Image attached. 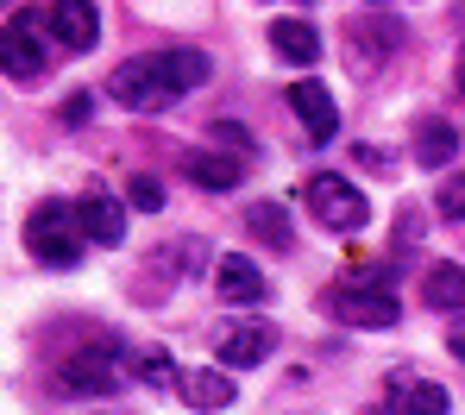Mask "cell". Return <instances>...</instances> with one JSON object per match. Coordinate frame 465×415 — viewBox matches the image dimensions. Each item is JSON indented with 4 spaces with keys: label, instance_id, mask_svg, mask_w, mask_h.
<instances>
[{
    "label": "cell",
    "instance_id": "cell-1",
    "mask_svg": "<svg viewBox=\"0 0 465 415\" xmlns=\"http://www.w3.org/2000/svg\"><path fill=\"white\" fill-rule=\"evenodd\" d=\"M25 252H32L45 271H70V264H82L76 208H64V202H38L32 221H25Z\"/></svg>",
    "mask_w": 465,
    "mask_h": 415
},
{
    "label": "cell",
    "instance_id": "cell-2",
    "mask_svg": "<svg viewBox=\"0 0 465 415\" xmlns=\"http://www.w3.org/2000/svg\"><path fill=\"white\" fill-rule=\"evenodd\" d=\"M302 202L314 208V221H321V227H333V233H359V227L371 221V202H365V195H359L346 176H333V170L309 176Z\"/></svg>",
    "mask_w": 465,
    "mask_h": 415
},
{
    "label": "cell",
    "instance_id": "cell-3",
    "mask_svg": "<svg viewBox=\"0 0 465 415\" xmlns=\"http://www.w3.org/2000/svg\"><path fill=\"white\" fill-rule=\"evenodd\" d=\"M321 309L340 328H396L402 321V309H396V296H390L384 283H340V290H327Z\"/></svg>",
    "mask_w": 465,
    "mask_h": 415
},
{
    "label": "cell",
    "instance_id": "cell-4",
    "mask_svg": "<svg viewBox=\"0 0 465 415\" xmlns=\"http://www.w3.org/2000/svg\"><path fill=\"white\" fill-rule=\"evenodd\" d=\"M45 70H51V57H45V38L32 25V13H13L0 25V76L6 83H45Z\"/></svg>",
    "mask_w": 465,
    "mask_h": 415
},
{
    "label": "cell",
    "instance_id": "cell-5",
    "mask_svg": "<svg viewBox=\"0 0 465 415\" xmlns=\"http://www.w3.org/2000/svg\"><path fill=\"white\" fill-rule=\"evenodd\" d=\"M57 384H64L70 397H114V390L126 384V365H120V352L94 346V352H76V359L57 365Z\"/></svg>",
    "mask_w": 465,
    "mask_h": 415
},
{
    "label": "cell",
    "instance_id": "cell-6",
    "mask_svg": "<svg viewBox=\"0 0 465 415\" xmlns=\"http://www.w3.org/2000/svg\"><path fill=\"white\" fill-rule=\"evenodd\" d=\"M384 403L390 415H447V384H434V378H421L415 365H396L384 378Z\"/></svg>",
    "mask_w": 465,
    "mask_h": 415
},
{
    "label": "cell",
    "instance_id": "cell-7",
    "mask_svg": "<svg viewBox=\"0 0 465 415\" xmlns=\"http://www.w3.org/2000/svg\"><path fill=\"white\" fill-rule=\"evenodd\" d=\"M107 94H114L120 107H133V114H157V107L170 101V88H163V76H157V57L120 64V70L107 76Z\"/></svg>",
    "mask_w": 465,
    "mask_h": 415
},
{
    "label": "cell",
    "instance_id": "cell-8",
    "mask_svg": "<svg viewBox=\"0 0 465 415\" xmlns=\"http://www.w3.org/2000/svg\"><path fill=\"white\" fill-rule=\"evenodd\" d=\"M45 25H51V38H57L64 51H94V38H101V6H94V0H51V6H45Z\"/></svg>",
    "mask_w": 465,
    "mask_h": 415
},
{
    "label": "cell",
    "instance_id": "cell-9",
    "mask_svg": "<svg viewBox=\"0 0 465 415\" xmlns=\"http://www.w3.org/2000/svg\"><path fill=\"white\" fill-rule=\"evenodd\" d=\"M290 107H296V120H302V133H309L314 145H327L333 133H340V107H333V88L302 76V83L290 88Z\"/></svg>",
    "mask_w": 465,
    "mask_h": 415
},
{
    "label": "cell",
    "instance_id": "cell-10",
    "mask_svg": "<svg viewBox=\"0 0 465 415\" xmlns=\"http://www.w3.org/2000/svg\"><path fill=\"white\" fill-rule=\"evenodd\" d=\"M277 352V328L271 321H239V328L221 333V346H214V359L227 365V371H245V365H264Z\"/></svg>",
    "mask_w": 465,
    "mask_h": 415
},
{
    "label": "cell",
    "instance_id": "cell-11",
    "mask_svg": "<svg viewBox=\"0 0 465 415\" xmlns=\"http://www.w3.org/2000/svg\"><path fill=\"white\" fill-rule=\"evenodd\" d=\"M76 227H82V240H94V246H120L126 240V202H114L107 189H88L76 202Z\"/></svg>",
    "mask_w": 465,
    "mask_h": 415
},
{
    "label": "cell",
    "instance_id": "cell-12",
    "mask_svg": "<svg viewBox=\"0 0 465 415\" xmlns=\"http://www.w3.org/2000/svg\"><path fill=\"white\" fill-rule=\"evenodd\" d=\"M214 283H221V296H227L232 309H258L271 296V283H264V271L252 258H221L214 264Z\"/></svg>",
    "mask_w": 465,
    "mask_h": 415
},
{
    "label": "cell",
    "instance_id": "cell-13",
    "mask_svg": "<svg viewBox=\"0 0 465 415\" xmlns=\"http://www.w3.org/2000/svg\"><path fill=\"white\" fill-rule=\"evenodd\" d=\"M352 44H359V70H371L384 51L402 44V25L390 19L384 6H371V13H359V19H352Z\"/></svg>",
    "mask_w": 465,
    "mask_h": 415
},
{
    "label": "cell",
    "instance_id": "cell-14",
    "mask_svg": "<svg viewBox=\"0 0 465 415\" xmlns=\"http://www.w3.org/2000/svg\"><path fill=\"white\" fill-rule=\"evenodd\" d=\"M176 397H183L189 410H232V371H221V365L183 371V378H176Z\"/></svg>",
    "mask_w": 465,
    "mask_h": 415
},
{
    "label": "cell",
    "instance_id": "cell-15",
    "mask_svg": "<svg viewBox=\"0 0 465 415\" xmlns=\"http://www.w3.org/2000/svg\"><path fill=\"white\" fill-rule=\"evenodd\" d=\"M157 76H163L170 101H176V94H189V88H202L214 76V57L208 51H157Z\"/></svg>",
    "mask_w": 465,
    "mask_h": 415
},
{
    "label": "cell",
    "instance_id": "cell-16",
    "mask_svg": "<svg viewBox=\"0 0 465 415\" xmlns=\"http://www.w3.org/2000/svg\"><path fill=\"white\" fill-rule=\"evenodd\" d=\"M271 51H277L283 64L309 70L314 57H321V32H314L309 19H277V25H271Z\"/></svg>",
    "mask_w": 465,
    "mask_h": 415
},
{
    "label": "cell",
    "instance_id": "cell-17",
    "mask_svg": "<svg viewBox=\"0 0 465 415\" xmlns=\"http://www.w3.org/2000/svg\"><path fill=\"white\" fill-rule=\"evenodd\" d=\"M421 296H428V309L460 315V309H465V271L453 264V258H434V264H428V277H421Z\"/></svg>",
    "mask_w": 465,
    "mask_h": 415
},
{
    "label": "cell",
    "instance_id": "cell-18",
    "mask_svg": "<svg viewBox=\"0 0 465 415\" xmlns=\"http://www.w3.org/2000/svg\"><path fill=\"white\" fill-rule=\"evenodd\" d=\"M183 176H189L195 189H232V183L245 176V164L227 158V152H189V158H183Z\"/></svg>",
    "mask_w": 465,
    "mask_h": 415
},
{
    "label": "cell",
    "instance_id": "cell-19",
    "mask_svg": "<svg viewBox=\"0 0 465 415\" xmlns=\"http://www.w3.org/2000/svg\"><path fill=\"white\" fill-rule=\"evenodd\" d=\"M453 152H460V133H453V120H421L415 126V158L428 170L453 164Z\"/></svg>",
    "mask_w": 465,
    "mask_h": 415
},
{
    "label": "cell",
    "instance_id": "cell-20",
    "mask_svg": "<svg viewBox=\"0 0 465 415\" xmlns=\"http://www.w3.org/2000/svg\"><path fill=\"white\" fill-rule=\"evenodd\" d=\"M245 227H252L264 246H290V240H296V227H290V208H283V202H252V208H245Z\"/></svg>",
    "mask_w": 465,
    "mask_h": 415
},
{
    "label": "cell",
    "instance_id": "cell-21",
    "mask_svg": "<svg viewBox=\"0 0 465 415\" xmlns=\"http://www.w3.org/2000/svg\"><path fill=\"white\" fill-rule=\"evenodd\" d=\"M133 371H139L145 384H157V390H176V378H183V371H170V352H157V346H145V352L133 359Z\"/></svg>",
    "mask_w": 465,
    "mask_h": 415
},
{
    "label": "cell",
    "instance_id": "cell-22",
    "mask_svg": "<svg viewBox=\"0 0 465 415\" xmlns=\"http://www.w3.org/2000/svg\"><path fill=\"white\" fill-rule=\"evenodd\" d=\"M440 214H447V221H465V170H460V176H447V189H440Z\"/></svg>",
    "mask_w": 465,
    "mask_h": 415
},
{
    "label": "cell",
    "instance_id": "cell-23",
    "mask_svg": "<svg viewBox=\"0 0 465 415\" xmlns=\"http://www.w3.org/2000/svg\"><path fill=\"white\" fill-rule=\"evenodd\" d=\"M126 202H133V208H145V214H152L157 202H163V189H157V176H133V189H126Z\"/></svg>",
    "mask_w": 465,
    "mask_h": 415
},
{
    "label": "cell",
    "instance_id": "cell-24",
    "mask_svg": "<svg viewBox=\"0 0 465 415\" xmlns=\"http://www.w3.org/2000/svg\"><path fill=\"white\" fill-rule=\"evenodd\" d=\"M214 145H232V152H252V133L232 126V120H214Z\"/></svg>",
    "mask_w": 465,
    "mask_h": 415
},
{
    "label": "cell",
    "instance_id": "cell-25",
    "mask_svg": "<svg viewBox=\"0 0 465 415\" xmlns=\"http://www.w3.org/2000/svg\"><path fill=\"white\" fill-rule=\"evenodd\" d=\"M176 252V271L189 277V271H202V240H183V246H170Z\"/></svg>",
    "mask_w": 465,
    "mask_h": 415
},
{
    "label": "cell",
    "instance_id": "cell-26",
    "mask_svg": "<svg viewBox=\"0 0 465 415\" xmlns=\"http://www.w3.org/2000/svg\"><path fill=\"white\" fill-rule=\"evenodd\" d=\"M88 107H94V101H88V88H76V94L64 101V126H82V120H88Z\"/></svg>",
    "mask_w": 465,
    "mask_h": 415
},
{
    "label": "cell",
    "instance_id": "cell-27",
    "mask_svg": "<svg viewBox=\"0 0 465 415\" xmlns=\"http://www.w3.org/2000/svg\"><path fill=\"white\" fill-rule=\"evenodd\" d=\"M447 352H453V359L465 365V309L453 315V328H447Z\"/></svg>",
    "mask_w": 465,
    "mask_h": 415
},
{
    "label": "cell",
    "instance_id": "cell-28",
    "mask_svg": "<svg viewBox=\"0 0 465 415\" xmlns=\"http://www.w3.org/2000/svg\"><path fill=\"white\" fill-rule=\"evenodd\" d=\"M460 94H465V57H460Z\"/></svg>",
    "mask_w": 465,
    "mask_h": 415
},
{
    "label": "cell",
    "instance_id": "cell-29",
    "mask_svg": "<svg viewBox=\"0 0 465 415\" xmlns=\"http://www.w3.org/2000/svg\"><path fill=\"white\" fill-rule=\"evenodd\" d=\"M371 6H396V0H371Z\"/></svg>",
    "mask_w": 465,
    "mask_h": 415
}]
</instances>
